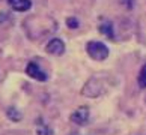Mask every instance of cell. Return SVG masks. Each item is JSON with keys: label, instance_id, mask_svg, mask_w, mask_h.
<instances>
[{"label": "cell", "instance_id": "cell-1", "mask_svg": "<svg viewBox=\"0 0 146 135\" xmlns=\"http://www.w3.org/2000/svg\"><path fill=\"white\" fill-rule=\"evenodd\" d=\"M86 51L88 54L94 59V60H106L107 57H109V48H107L106 44H102V42H98V41H90L86 44Z\"/></svg>", "mask_w": 146, "mask_h": 135}, {"label": "cell", "instance_id": "cell-2", "mask_svg": "<svg viewBox=\"0 0 146 135\" xmlns=\"http://www.w3.org/2000/svg\"><path fill=\"white\" fill-rule=\"evenodd\" d=\"M71 122L75 123V125H86L89 120V108L86 107V105H82V107H78L77 110H75L72 114H71Z\"/></svg>", "mask_w": 146, "mask_h": 135}, {"label": "cell", "instance_id": "cell-3", "mask_svg": "<svg viewBox=\"0 0 146 135\" xmlns=\"http://www.w3.org/2000/svg\"><path fill=\"white\" fill-rule=\"evenodd\" d=\"M45 50L48 54H53V56H62L65 53V44L62 39H59V38H53V39L47 44Z\"/></svg>", "mask_w": 146, "mask_h": 135}, {"label": "cell", "instance_id": "cell-4", "mask_svg": "<svg viewBox=\"0 0 146 135\" xmlns=\"http://www.w3.org/2000/svg\"><path fill=\"white\" fill-rule=\"evenodd\" d=\"M26 74H27L30 78H33V80L47 81V74L44 71H41V68L38 66L35 62H30L27 66H26Z\"/></svg>", "mask_w": 146, "mask_h": 135}, {"label": "cell", "instance_id": "cell-5", "mask_svg": "<svg viewBox=\"0 0 146 135\" xmlns=\"http://www.w3.org/2000/svg\"><path fill=\"white\" fill-rule=\"evenodd\" d=\"M8 5L17 12H26L32 8L30 0H8Z\"/></svg>", "mask_w": 146, "mask_h": 135}, {"label": "cell", "instance_id": "cell-6", "mask_svg": "<svg viewBox=\"0 0 146 135\" xmlns=\"http://www.w3.org/2000/svg\"><path fill=\"white\" fill-rule=\"evenodd\" d=\"M100 32L102 35H106L107 38H110V39L115 38V30H113V26L110 21H104L102 24H100Z\"/></svg>", "mask_w": 146, "mask_h": 135}, {"label": "cell", "instance_id": "cell-7", "mask_svg": "<svg viewBox=\"0 0 146 135\" xmlns=\"http://www.w3.org/2000/svg\"><path fill=\"white\" fill-rule=\"evenodd\" d=\"M137 83H139L140 89H146V65H143L142 69H140L139 77H137Z\"/></svg>", "mask_w": 146, "mask_h": 135}, {"label": "cell", "instance_id": "cell-8", "mask_svg": "<svg viewBox=\"0 0 146 135\" xmlns=\"http://www.w3.org/2000/svg\"><path fill=\"white\" fill-rule=\"evenodd\" d=\"M8 117L12 119V120H15V122H17V120H21V114H20L17 110H15V108H12V107H11L9 110H8Z\"/></svg>", "mask_w": 146, "mask_h": 135}, {"label": "cell", "instance_id": "cell-9", "mask_svg": "<svg viewBox=\"0 0 146 135\" xmlns=\"http://www.w3.org/2000/svg\"><path fill=\"white\" fill-rule=\"evenodd\" d=\"M66 24H68L69 29H77V27H78V20L74 18V17H71V18L66 20Z\"/></svg>", "mask_w": 146, "mask_h": 135}, {"label": "cell", "instance_id": "cell-10", "mask_svg": "<svg viewBox=\"0 0 146 135\" xmlns=\"http://www.w3.org/2000/svg\"><path fill=\"white\" fill-rule=\"evenodd\" d=\"M38 134H39V135H50V129L42 125V126L38 128Z\"/></svg>", "mask_w": 146, "mask_h": 135}]
</instances>
